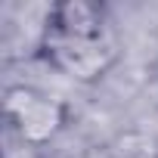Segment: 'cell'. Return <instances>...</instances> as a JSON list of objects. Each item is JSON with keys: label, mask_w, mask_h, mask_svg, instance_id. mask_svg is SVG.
Here are the masks:
<instances>
[{"label": "cell", "mask_w": 158, "mask_h": 158, "mask_svg": "<svg viewBox=\"0 0 158 158\" xmlns=\"http://www.w3.org/2000/svg\"><path fill=\"white\" fill-rule=\"evenodd\" d=\"M6 112L10 118L19 124L22 136H40V133H50L56 118H53V106L47 96L40 93H31V90H19V93H10V102H6Z\"/></svg>", "instance_id": "7a4b0ae2"}, {"label": "cell", "mask_w": 158, "mask_h": 158, "mask_svg": "<svg viewBox=\"0 0 158 158\" xmlns=\"http://www.w3.org/2000/svg\"><path fill=\"white\" fill-rule=\"evenodd\" d=\"M37 47L53 68L74 81H96L118 59V40L106 10L87 0L50 6Z\"/></svg>", "instance_id": "6da1fadb"}]
</instances>
